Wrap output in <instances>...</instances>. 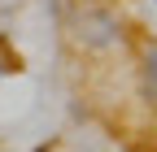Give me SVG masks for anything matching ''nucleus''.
<instances>
[{
	"label": "nucleus",
	"instance_id": "obj_2",
	"mask_svg": "<svg viewBox=\"0 0 157 152\" xmlns=\"http://www.w3.org/2000/svg\"><path fill=\"white\" fill-rule=\"evenodd\" d=\"M140 91L148 104H157V44H148L140 56Z\"/></svg>",
	"mask_w": 157,
	"mask_h": 152
},
{
	"label": "nucleus",
	"instance_id": "obj_1",
	"mask_svg": "<svg viewBox=\"0 0 157 152\" xmlns=\"http://www.w3.org/2000/svg\"><path fill=\"white\" fill-rule=\"evenodd\" d=\"M74 39L92 52H109V48L122 44V22L109 9H83L74 17Z\"/></svg>",
	"mask_w": 157,
	"mask_h": 152
},
{
	"label": "nucleus",
	"instance_id": "obj_3",
	"mask_svg": "<svg viewBox=\"0 0 157 152\" xmlns=\"http://www.w3.org/2000/svg\"><path fill=\"white\" fill-rule=\"evenodd\" d=\"M48 148H52V143H39V148H35V152H48Z\"/></svg>",
	"mask_w": 157,
	"mask_h": 152
}]
</instances>
